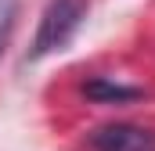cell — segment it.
<instances>
[{
    "label": "cell",
    "mask_w": 155,
    "mask_h": 151,
    "mask_svg": "<svg viewBox=\"0 0 155 151\" xmlns=\"http://www.w3.org/2000/svg\"><path fill=\"white\" fill-rule=\"evenodd\" d=\"M83 18H87V0H51L43 7V18H40V29L33 36L29 58H47V54L69 47V40L83 25Z\"/></svg>",
    "instance_id": "obj_1"
},
{
    "label": "cell",
    "mask_w": 155,
    "mask_h": 151,
    "mask_svg": "<svg viewBox=\"0 0 155 151\" xmlns=\"http://www.w3.org/2000/svg\"><path fill=\"white\" fill-rule=\"evenodd\" d=\"M94 151H155V130L137 122H108L90 133Z\"/></svg>",
    "instance_id": "obj_2"
},
{
    "label": "cell",
    "mask_w": 155,
    "mask_h": 151,
    "mask_svg": "<svg viewBox=\"0 0 155 151\" xmlns=\"http://www.w3.org/2000/svg\"><path fill=\"white\" fill-rule=\"evenodd\" d=\"M83 94H87L90 101H97V104H130V101L144 97V90H141V86L112 83V79H105V76H94V79H87V83H83Z\"/></svg>",
    "instance_id": "obj_3"
},
{
    "label": "cell",
    "mask_w": 155,
    "mask_h": 151,
    "mask_svg": "<svg viewBox=\"0 0 155 151\" xmlns=\"http://www.w3.org/2000/svg\"><path fill=\"white\" fill-rule=\"evenodd\" d=\"M15 18H18V0H0V54H4V47L11 40Z\"/></svg>",
    "instance_id": "obj_4"
}]
</instances>
